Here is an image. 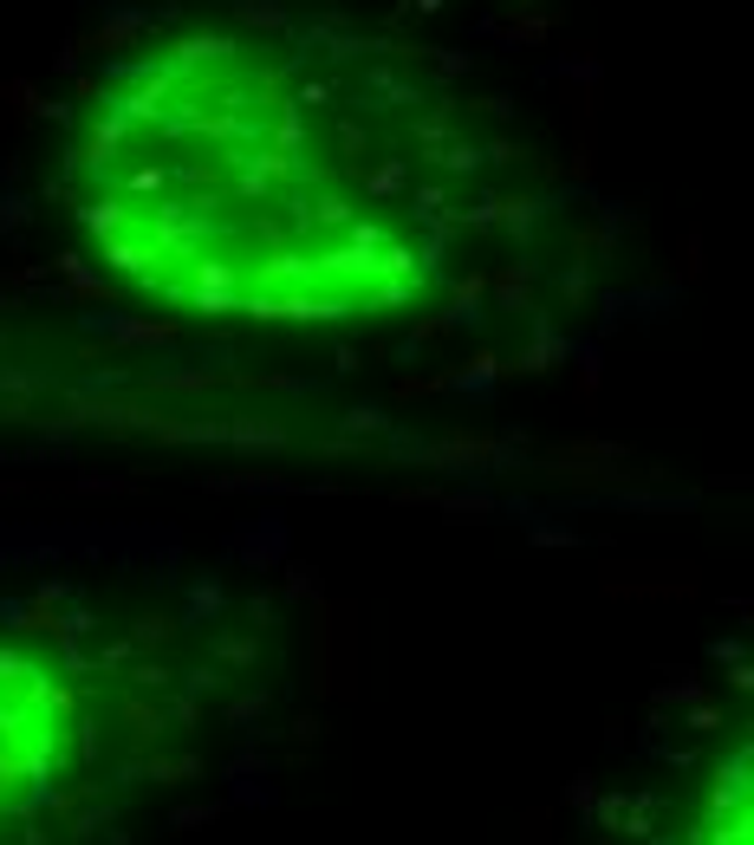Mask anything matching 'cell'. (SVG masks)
I'll list each match as a JSON object with an SVG mask.
<instances>
[{
  "mask_svg": "<svg viewBox=\"0 0 754 845\" xmlns=\"http://www.w3.org/2000/svg\"><path fill=\"white\" fill-rule=\"evenodd\" d=\"M111 280L228 325H338L430 299L462 241V150L417 85L260 26L117 59L65 156Z\"/></svg>",
  "mask_w": 754,
  "mask_h": 845,
  "instance_id": "cell-1",
  "label": "cell"
},
{
  "mask_svg": "<svg viewBox=\"0 0 754 845\" xmlns=\"http://www.w3.org/2000/svg\"><path fill=\"white\" fill-rule=\"evenodd\" d=\"M85 768V703L72 677L26 651L0 644V845H26L72 794Z\"/></svg>",
  "mask_w": 754,
  "mask_h": 845,
  "instance_id": "cell-2",
  "label": "cell"
},
{
  "mask_svg": "<svg viewBox=\"0 0 754 845\" xmlns=\"http://www.w3.org/2000/svg\"><path fill=\"white\" fill-rule=\"evenodd\" d=\"M683 845H749V748H736V761L710 774V794L697 801Z\"/></svg>",
  "mask_w": 754,
  "mask_h": 845,
  "instance_id": "cell-3",
  "label": "cell"
}]
</instances>
